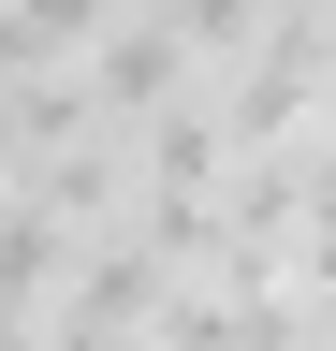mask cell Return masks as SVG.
Here are the masks:
<instances>
[{
  "label": "cell",
  "mask_w": 336,
  "mask_h": 351,
  "mask_svg": "<svg viewBox=\"0 0 336 351\" xmlns=\"http://www.w3.org/2000/svg\"><path fill=\"white\" fill-rule=\"evenodd\" d=\"M73 88H88V117H103V132H117V117H132V132H146L161 103H190V88H205V73H190V44H176V29H161V15H117V29L88 44V73H73Z\"/></svg>",
  "instance_id": "cell-1"
}]
</instances>
